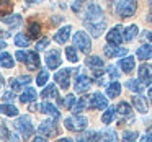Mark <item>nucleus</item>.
Returning a JSON list of instances; mask_svg holds the SVG:
<instances>
[{
    "mask_svg": "<svg viewBox=\"0 0 152 142\" xmlns=\"http://www.w3.org/2000/svg\"><path fill=\"white\" fill-rule=\"evenodd\" d=\"M137 8V0H119L116 4V15L121 18H129L136 13Z\"/></svg>",
    "mask_w": 152,
    "mask_h": 142,
    "instance_id": "nucleus-1",
    "label": "nucleus"
},
{
    "mask_svg": "<svg viewBox=\"0 0 152 142\" xmlns=\"http://www.w3.org/2000/svg\"><path fill=\"white\" fill-rule=\"evenodd\" d=\"M72 43H74V46L79 51H82L83 54H88L90 51H92V39H90V36L85 31H77L72 38Z\"/></svg>",
    "mask_w": 152,
    "mask_h": 142,
    "instance_id": "nucleus-2",
    "label": "nucleus"
},
{
    "mask_svg": "<svg viewBox=\"0 0 152 142\" xmlns=\"http://www.w3.org/2000/svg\"><path fill=\"white\" fill-rule=\"evenodd\" d=\"M87 122H88V119L85 118V116L82 114H75V116H69V118L64 119V124H66V127L69 129V131H83V129L87 127Z\"/></svg>",
    "mask_w": 152,
    "mask_h": 142,
    "instance_id": "nucleus-3",
    "label": "nucleus"
},
{
    "mask_svg": "<svg viewBox=\"0 0 152 142\" xmlns=\"http://www.w3.org/2000/svg\"><path fill=\"white\" fill-rule=\"evenodd\" d=\"M103 18L105 17H103V12L100 8V5H96V4L87 5L85 15H83V23H93V21H100Z\"/></svg>",
    "mask_w": 152,
    "mask_h": 142,
    "instance_id": "nucleus-4",
    "label": "nucleus"
},
{
    "mask_svg": "<svg viewBox=\"0 0 152 142\" xmlns=\"http://www.w3.org/2000/svg\"><path fill=\"white\" fill-rule=\"evenodd\" d=\"M123 33H124V30H123L121 25H116L115 28H111V30L106 33V41H108V44H113V46H119V44L124 41V36H123Z\"/></svg>",
    "mask_w": 152,
    "mask_h": 142,
    "instance_id": "nucleus-5",
    "label": "nucleus"
},
{
    "mask_svg": "<svg viewBox=\"0 0 152 142\" xmlns=\"http://www.w3.org/2000/svg\"><path fill=\"white\" fill-rule=\"evenodd\" d=\"M72 72H74L72 69H62V70H59V72H56L54 80H56V83L61 88L67 90L70 87V75H72Z\"/></svg>",
    "mask_w": 152,
    "mask_h": 142,
    "instance_id": "nucleus-6",
    "label": "nucleus"
},
{
    "mask_svg": "<svg viewBox=\"0 0 152 142\" xmlns=\"http://www.w3.org/2000/svg\"><path fill=\"white\" fill-rule=\"evenodd\" d=\"M17 129L21 132V135L25 139L31 137V134H33V124H31L30 118L28 116H20L17 121Z\"/></svg>",
    "mask_w": 152,
    "mask_h": 142,
    "instance_id": "nucleus-7",
    "label": "nucleus"
},
{
    "mask_svg": "<svg viewBox=\"0 0 152 142\" xmlns=\"http://www.w3.org/2000/svg\"><path fill=\"white\" fill-rule=\"evenodd\" d=\"M44 60H46V66L49 67V69H57V67L61 66V62H62V59H61V54H59V51H57V49L48 51Z\"/></svg>",
    "mask_w": 152,
    "mask_h": 142,
    "instance_id": "nucleus-8",
    "label": "nucleus"
},
{
    "mask_svg": "<svg viewBox=\"0 0 152 142\" xmlns=\"http://www.w3.org/2000/svg\"><path fill=\"white\" fill-rule=\"evenodd\" d=\"M38 132H39L41 135H48V137H51V135H57V127H56V124L53 122V119H48V121H43L39 124Z\"/></svg>",
    "mask_w": 152,
    "mask_h": 142,
    "instance_id": "nucleus-9",
    "label": "nucleus"
},
{
    "mask_svg": "<svg viewBox=\"0 0 152 142\" xmlns=\"http://www.w3.org/2000/svg\"><path fill=\"white\" fill-rule=\"evenodd\" d=\"M90 106L93 109H106L108 108V100L105 98V95L96 92L90 96Z\"/></svg>",
    "mask_w": 152,
    "mask_h": 142,
    "instance_id": "nucleus-10",
    "label": "nucleus"
},
{
    "mask_svg": "<svg viewBox=\"0 0 152 142\" xmlns=\"http://www.w3.org/2000/svg\"><path fill=\"white\" fill-rule=\"evenodd\" d=\"M85 26H87V30L92 33V36H95V38H98V36H102V33L105 31V28H106V20L103 18V20H100V21H93V23H85Z\"/></svg>",
    "mask_w": 152,
    "mask_h": 142,
    "instance_id": "nucleus-11",
    "label": "nucleus"
},
{
    "mask_svg": "<svg viewBox=\"0 0 152 142\" xmlns=\"http://www.w3.org/2000/svg\"><path fill=\"white\" fill-rule=\"evenodd\" d=\"M103 52H105L106 57H123L128 54V49L126 47H118V46H113V44H106L103 47Z\"/></svg>",
    "mask_w": 152,
    "mask_h": 142,
    "instance_id": "nucleus-12",
    "label": "nucleus"
},
{
    "mask_svg": "<svg viewBox=\"0 0 152 142\" xmlns=\"http://www.w3.org/2000/svg\"><path fill=\"white\" fill-rule=\"evenodd\" d=\"M92 87V79L87 75H77L75 79V92L77 93H85Z\"/></svg>",
    "mask_w": 152,
    "mask_h": 142,
    "instance_id": "nucleus-13",
    "label": "nucleus"
},
{
    "mask_svg": "<svg viewBox=\"0 0 152 142\" xmlns=\"http://www.w3.org/2000/svg\"><path fill=\"white\" fill-rule=\"evenodd\" d=\"M70 31H72L70 25H66V26H62L56 34H54V41H56V43H59V44H66L67 39L70 38Z\"/></svg>",
    "mask_w": 152,
    "mask_h": 142,
    "instance_id": "nucleus-14",
    "label": "nucleus"
},
{
    "mask_svg": "<svg viewBox=\"0 0 152 142\" xmlns=\"http://www.w3.org/2000/svg\"><path fill=\"white\" fill-rule=\"evenodd\" d=\"M139 79L142 82H145V85H151V79H152V66L151 64H142L139 67Z\"/></svg>",
    "mask_w": 152,
    "mask_h": 142,
    "instance_id": "nucleus-15",
    "label": "nucleus"
},
{
    "mask_svg": "<svg viewBox=\"0 0 152 142\" xmlns=\"http://www.w3.org/2000/svg\"><path fill=\"white\" fill-rule=\"evenodd\" d=\"M132 105H134V108L137 109L139 113H147V109H149V106H147V98L145 96H142V95H134L132 96Z\"/></svg>",
    "mask_w": 152,
    "mask_h": 142,
    "instance_id": "nucleus-16",
    "label": "nucleus"
},
{
    "mask_svg": "<svg viewBox=\"0 0 152 142\" xmlns=\"http://www.w3.org/2000/svg\"><path fill=\"white\" fill-rule=\"evenodd\" d=\"M30 82H31L30 75H21V77H18V79H12L10 80V87H12L13 92H17V90H21L25 85H28Z\"/></svg>",
    "mask_w": 152,
    "mask_h": 142,
    "instance_id": "nucleus-17",
    "label": "nucleus"
},
{
    "mask_svg": "<svg viewBox=\"0 0 152 142\" xmlns=\"http://www.w3.org/2000/svg\"><path fill=\"white\" fill-rule=\"evenodd\" d=\"M38 109H39V113H46V114H49L53 119L59 118V111H57V108L54 105H51V103H41V105L38 106Z\"/></svg>",
    "mask_w": 152,
    "mask_h": 142,
    "instance_id": "nucleus-18",
    "label": "nucleus"
},
{
    "mask_svg": "<svg viewBox=\"0 0 152 142\" xmlns=\"http://www.w3.org/2000/svg\"><path fill=\"white\" fill-rule=\"evenodd\" d=\"M126 87H128L131 92H134V93H141V92H144V88L147 85H145V82H142L141 79H131V80H128L126 82Z\"/></svg>",
    "mask_w": 152,
    "mask_h": 142,
    "instance_id": "nucleus-19",
    "label": "nucleus"
},
{
    "mask_svg": "<svg viewBox=\"0 0 152 142\" xmlns=\"http://www.w3.org/2000/svg\"><path fill=\"white\" fill-rule=\"evenodd\" d=\"M119 67H121V70L123 72H132L134 70V67H136V59L132 56H128V57H124V59H121L119 60Z\"/></svg>",
    "mask_w": 152,
    "mask_h": 142,
    "instance_id": "nucleus-20",
    "label": "nucleus"
},
{
    "mask_svg": "<svg viewBox=\"0 0 152 142\" xmlns=\"http://www.w3.org/2000/svg\"><path fill=\"white\" fill-rule=\"evenodd\" d=\"M136 56H137V59H141V60L152 59V44H142V46L137 49Z\"/></svg>",
    "mask_w": 152,
    "mask_h": 142,
    "instance_id": "nucleus-21",
    "label": "nucleus"
},
{
    "mask_svg": "<svg viewBox=\"0 0 152 142\" xmlns=\"http://www.w3.org/2000/svg\"><path fill=\"white\" fill-rule=\"evenodd\" d=\"M36 98H38L36 90L31 88V87H26V90H25L20 96V101L21 103H33V101H36Z\"/></svg>",
    "mask_w": 152,
    "mask_h": 142,
    "instance_id": "nucleus-22",
    "label": "nucleus"
},
{
    "mask_svg": "<svg viewBox=\"0 0 152 142\" xmlns=\"http://www.w3.org/2000/svg\"><path fill=\"white\" fill-rule=\"evenodd\" d=\"M119 93H121V83L119 82H111L106 87V95H108V98H118Z\"/></svg>",
    "mask_w": 152,
    "mask_h": 142,
    "instance_id": "nucleus-23",
    "label": "nucleus"
},
{
    "mask_svg": "<svg viewBox=\"0 0 152 142\" xmlns=\"http://www.w3.org/2000/svg\"><path fill=\"white\" fill-rule=\"evenodd\" d=\"M100 139V134L95 131H87L83 132L82 135H79L77 137V142H96Z\"/></svg>",
    "mask_w": 152,
    "mask_h": 142,
    "instance_id": "nucleus-24",
    "label": "nucleus"
},
{
    "mask_svg": "<svg viewBox=\"0 0 152 142\" xmlns=\"http://www.w3.org/2000/svg\"><path fill=\"white\" fill-rule=\"evenodd\" d=\"M25 62L28 64V69H39V57H38L36 52H28L26 54V60Z\"/></svg>",
    "mask_w": 152,
    "mask_h": 142,
    "instance_id": "nucleus-25",
    "label": "nucleus"
},
{
    "mask_svg": "<svg viewBox=\"0 0 152 142\" xmlns=\"http://www.w3.org/2000/svg\"><path fill=\"white\" fill-rule=\"evenodd\" d=\"M41 98H59L57 87L56 85H48L46 88L41 92Z\"/></svg>",
    "mask_w": 152,
    "mask_h": 142,
    "instance_id": "nucleus-26",
    "label": "nucleus"
},
{
    "mask_svg": "<svg viewBox=\"0 0 152 142\" xmlns=\"http://www.w3.org/2000/svg\"><path fill=\"white\" fill-rule=\"evenodd\" d=\"M137 31H139V28L136 26V25H131V26L126 28L124 33H123V36H124V41H126V43H131V41L134 39L136 36H137Z\"/></svg>",
    "mask_w": 152,
    "mask_h": 142,
    "instance_id": "nucleus-27",
    "label": "nucleus"
},
{
    "mask_svg": "<svg viewBox=\"0 0 152 142\" xmlns=\"http://www.w3.org/2000/svg\"><path fill=\"white\" fill-rule=\"evenodd\" d=\"M88 105H90V100L87 98V96H83V98H79V101H77L75 105H74V108H72L74 114H80V113H82Z\"/></svg>",
    "mask_w": 152,
    "mask_h": 142,
    "instance_id": "nucleus-28",
    "label": "nucleus"
},
{
    "mask_svg": "<svg viewBox=\"0 0 152 142\" xmlns=\"http://www.w3.org/2000/svg\"><path fill=\"white\" fill-rule=\"evenodd\" d=\"M0 66L5 67V69H12V67L15 66L13 57H12L10 54H7V52H2L0 54Z\"/></svg>",
    "mask_w": 152,
    "mask_h": 142,
    "instance_id": "nucleus-29",
    "label": "nucleus"
},
{
    "mask_svg": "<svg viewBox=\"0 0 152 142\" xmlns=\"http://www.w3.org/2000/svg\"><path fill=\"white\" fill-rule=\"evenodd\" d=\"M2 21H4L5 25H8V26H20L21 25V17L20 15H8V17L2 18Z\"/></svg>",
    "mask_w": 152,
    "mask_h": 142,
    "instance_id": "nucleus-30",
    "label": "nucleus"
},
{
    "mask_svg": "<svg viewBox=\"0 0 152 142\" xmlns=\"http://www.w3.org/2000/svg\"><path fill=\"white\" fill-rule=\"evenodd\" d=\"M87 66L92 67V69H102V67L105 66V62H103V59H100L98 56H90L88 59H87Z\"/></svg>",
    "mask_w": 152,
    "mask_h": 142,
    "instance_id": "nucleus-31",
    "label": "nucleus"
},
{
    "mask_svg": "<svg viewBox=\"0 0 152 142\" xmlns=\"http://www.w3.org/2000/svg\"><path fill=\"white\" fill-rule=\"evenodd\" d=\"M0 113L5 116H18V108L13 105H0Z\"/></svg>",
    "mask_w": 152,
    "mask_h": 142,
    "instance_id": "nucleus-32",
    "label": "nucleus"
},
{
    "mask_svg": "<svg viewBox=\"0 0 152 142\" xmlns=\"http://www.w3.org/2000/svg\"><path fill=\"white\" fill-rule=\"evenodd\" d=\"M115 114H116V108H113V106H110V108H106V111L103 113L102 116V121L105 122V124H110V122L115 119Z\"/></svg>",
    "mask_w": 152,
    "mask_h": 142,
    "instance_id": "nucleus-33",
    "label": "nucleus"
},
{
    "mask_svg": "<svg viewBox=\"0 0 152 142\" xmlns=\"http://www.w3.org/2000/svg\"><path fill=\"white\" fill-rule=\"evenodd\" d=\"M116 109H118V113H119L121 116H126V118H131V111H132V109H131V106H129L126 101H121V103L118 105V108H116Z\"/></svg>",
    "mask_w": 152,
    "mask_h": 142,
    "instance_id": "nucleus-34",
    "label": "nucleus"
},
{
    "mask_svg": "<svg viewBox=\"0 0 152 142\" xmlns=\"http://www.w3.org/2000/svg\"><path fill=\"white\" fill-rule=\"evenodd\" d=\"M77 47L75 46H67L66 47V57L70 60V62H77L79 60V56H77Z\"/></svg>",
    "mask_w": 152,
    "mask_h": 142,
    "instance_id": "nucleus-35",
    "label": "nucleus"
},
{
    "mask_svg": "<svg viewBox=\"0 0 152 142\" xmlns=\"http://www.w3.org/2000/svg\"><path fill=\"white\" fill-rule=\"evenodd\" d=\"M15 46L26 47V46H30V39H28L23 33H18L17 36H15Z\"/></svg>",
    "mask_w": 152,
    "mask_h": 142,
    "instance_id": "nucleus-36",
    "label": "nucleus"
},
{
    "mask_svg": "<svg viewBox=\"0 0 152 142\" xmlns=\"http://www.w3.org/2000/svg\"><path fill=\"white\" fill-rule=\"evenodd\" d=\"M28 31H30V38H39V34H41V25L34 21V23L30 25Z\"/></svg>",
    "mask_w": 152,
    "mask_h": 142,
    "instance_id": "nucleus-37",
    "label": "nucleus"
},
{
    "mask_svg": "<svg viewBox=\"0 0 152 142\" xmlns=\"http://www.w3.org/2000/svg\"><path fill=\"white\" fill-rule=\"evenodd\" d=\"M10 135H12V134L8 132L7 126H5L4 122H0V142H7Z\"/></svg>",
    "mask_w": 152,
    "mask_h": 142,
    "instance_id": "nucleus-38",
    "label": "nucleus"
},
{
    "mask_svg": "<svg viewBox=\"0 0 152 142\" xmlns=\"http://www.w3.org/2000/svg\"><path fill=\"white\" fill-rule=\"evenodd\" d=\"M48 79H49V72H46V70H41V72H39V75H38V79H36L38 85H39V87L46 85Z\"/></svg>",
    "mask_w": 152,
    "mask_h": 142,
    "instance_id": "nucleus-39",
    "label": "nucleus"
},
{
    "mask_svg": "<svg viewBox=\"0 0 152 142\" xmlns=\"http://www.w3.org/2000/svg\"><path fill=\"white\" fill-rule=\"evenodd\" d=\"M103 142H118L116 132L115 131H106L105 135H103Z\"/></svg>",
    "mask_w": 152,
    "mask_h": 142,
    "instance_id": "nucleus-40",
    "label": "nucleus"
},
{
    "mask_svg": "<svg viewBox=\"0 0 152 142\" xmlns=\"http://www.w3.org/2000/svg\"><path fill=\"white\" fill-rule=\"evenodd\" d=\"M62 105L66 106L67 109H72V108H74V105H75V96H74V95H67V96H66V100L62 101Z\"/></svg>",
    "mask_w": 152,
    "mask_h": 142,
    "instance_id": "nucleus-41",
    "label": "nucleus"
},
{
    "mask_svg": "<svg viewBox=\"0 0 152 142\" xmlns=\"http://www.w3.org/2000/svg\"><path fill=\"white\" fill-rule=\"evenodd\" d=\"M136 139H137V134L132 131H126L123 135V142H136Z\"/></svg>",
    "mask_w": 152,
    "mask_h": 142,
    "instance_id": "nucleus-42",
    "label": "nucleus"
},
{
    "mask_svg": "<svg viewBox=\"0 0 152 142\" xmlns=\"http://www.w3.org/2000/svg\"><path fill=\"white\" fill-rule=\"evenodd\" d=\"M48 44H49V39H48V38H43L41 41H38L34 47H36V51H43V49H46Z\"/></svg>",
    "mask_w": 152,
    "mask_h": 142,
    "instance_id": "nucleus-43",
    "label": "nucleus"
},
{
    "mask_svg": "<svg viewBox=\"0 0 152 142\" xmlns=\"http://www.w3.org/2000/svg\"><path fill=\"white\" fill-rule=\"evenodd\" d=\"M108 75L111 77L113 80H116L119 77V72H118V69H116L115 66H108Z\"/></svg>",
    "mask_w": 152,
    "mask_h": 142,
    "instance_id": "nucleus-44",
    "label": "nucleus"
},
{
    "mask_svg": "<svg viewBox=\"0 0 152 142\" xmlns=\"http://www.w3.org/2000/svg\"><path fill=\"white\" fill-rule=\"evenodd\" d=\"M141 142H152V127H149L145 131V134L141 137Z\"/></svg>",
    "mask_w": 152,
    "mask_h": 142,
    "instance_id": "nucleus-45",
    "label": "nucleus"
},
{
    "mask_svg": "<svg viewBox=\"0 0 152 142\" xmlns=\"http://www.w3.org/2000/svg\"><path fill=\"white\" fill-rule=\"evenodd\" d=\"M4 100L5 101H8V103H12L15 100V92L13 90H12V92H5L4 93Z\"/></svg>",
    "mask_w": 152,
    "mask_h": 142,
    "instance_id": "nucleus-46",
    "label": "nucleus"
},
{
    "mask_svg": "<svg viewBox=\"0 0 152 142\" xmlns=\"http://www.w3.org/2000/svg\"><path fill=\"white\" fill-rule=\"evenodd\" d=\"M85 2V0H77V2H74V5H72V10L74 12H80L82 10V4Z\"/></svg>",
    "mask_w": 152,
    "mask_h": 142,
    "instance_id": "nucleus-47",
    "label": "nucleus"
},
{
    "mask_svg": "<svg viewBox=\"0 0 152 142\" xmlns=\"http://www.w3.org/2000/svg\"><path fill=\"white\" fill-rule=\"evenodd\" d=\"M26 54H28V52H23V51H17L15 57H17L18 60H21V62H25V60H26Z\"/></svg>",
    "mask_w": 152,
    "mask_h": 142,
    "instance_id": "nucleus-48",
    "label": "nucleus"
},
{
    "mask_svg": "<svg viewBox=\"0 0 152 142\" xmlns=\"http://www.w3.org/2000/svg\"><path fill=\"white\" fill-rule=\"evenodd\" d=\"M33 142H48V139L44 137V135L38 134V137H34V139H33Z\"/></svg>",
    "mask_w": 152,
    "mask_h": 142,
    "instance_id": "nucleus-49",
    "label": "nucleus"
},
{
    "mask_svg": "<svg viewBox=\"0 0 152 142\" xmlns=\"http://www.w3.org/2000/svg\"><path fill=\"white\" fill-rule=\"evenodd\" d=\"M10 141H12V142H20V137H18L17 132H13V134L10 135Z\"/></svg>",
    "mask_w": 152,
    "mask_h": 142,
    "instance_id": "nucleus-50",
    "label": "nucleus"
},
{
    "mask_svg": "<svg viewBox=\"0 0 152 142\" xmlns=\"http://www.w3.org/2000/svg\"><path fill=\"white\" fill-rule=\"evenodd\" d=\"M144 38L149 41H152V31H144Z\"/></svg>",
    "mask_w": 152,
    "mask_h": 142,
    "instance_id": "nucleus-51",
    "label": "nucleus"
},
{
    "mask_svg": "<svg viewBox=\"0 0 152 142\" xmlns=\"http://www.w3.org/2000/svg\"><path fill=\"white\" fill-rule=\"evenodd\" d=\"M10 5V0H0V7H8Z\"/></svg>",
    "mask_w": 152,
    "mask_h": 142,
    "instance_id": "nucleus-52",
    "label": "nucleus"
},
{
    "mask_svg": "<svg viewBox=\"0 0 152 142\" xmlns=\"http://www.w3.org/2000/svg\"><path fill=\"white\" fill-rule=\"evenodd\" d=\"M5 47H7V43H5L4 39H0V51H2V49H5Z\"/></svg>",
    "mask_w": 152,
    "mask_h": 142,
    "instance_id": "nucleus-53",
    "label": "nucleus"
},
{
    "mask_svg": "<svg viewBox=\"0 0 152 142\" xmlns=\"http://www.w3.org/2000/svg\"><path fill=\"white\" fill-rule=\"evenodd\" d=\"M59 21H61V18H59V17H54V18H51V23H54V25H56V23H59Z\"/></svg>",
    "mask_w": 152,
    "mask_h": 142,
    "instance_id": "nucleus-54",
    "label": "nucleus"
},
{
    "mask_svg": "<svg viewBox=\"0 0 152 142\" xmlns=\"http://www.w3.org/2000/svg\"><path fill=\"white\" fill-rule=\"evenodd\" d=\"M147 21L152 23V0H151V13H149V17H147Z\"/></svg>",
    "mask_w": 152,
    "mask_h": 142,
    "instance_id": "nucleus-55",
    "label": "nucleus"
},
{
    "mask_svg": "<svg viewBox=\"0 0 152 142\" xmlns=\"http://www.w3.org/2000/svg\"><path fill=\"white\" fill-rule=\"evenodd\" d=\"M28 4H41V2H44V0H26Z\"/></svg>",
    "mask_w": 152,
    "mask_h": 142,
    "instance_id": "nucleus-56",
    "label": "nucleus"
},
{
    "mask_svg": "<svg viewBox=\"0 0 152 142\" xmlns=\"http://www.w3.org/2000/svg\"><path fill=\"white\" fill-rule=\"evenodd\" d=\"M57 142H72V139H59V141H57Z\"/></svg>",
    "mask_w": 152,
    "mask_h": 142,
    "instance_id": "nucleus-57",
    "label": "nucleus"
},
{
    "mask_svg": "<svg viewBox=\"0 0 152 142\" xmlns=\"http://www.w3.org/2000/svg\"><path fill=\"white\" fill-rule=\"evenodd\" d=\"M4 83H5V80H4V77L0 75V88H2V87H4Z\"/></svg>",
    "mask_w": 152,
    "mask_h": 142,
    "instance_id": "nucleus-58",
    "label": "nucleus"
},
{
    "mask_svg": "<svg viewBox=\"0 0 152 142\" xmlns=\"http://www.w3.org/2000/svg\"><path fill=\"white\" fill-rule=\"evenodd\" d=\"M147 95H149V98L152 100V85H151V88H149V93H147Z\"/></svg>",
    "mask_w": 152,
    "mask_h": 142,
    "instance_id": "nucleus-59",
    "label": "nucleus"
},
{
    "mask_svg": "<svg viewBox=\"0 0 152 142\" xmlns=\"http://www.w3.org/2000/svg\"><path fill=\"white\" fill-rule=\"evenodd\" d=\"M108 2H113V0H108Z\"/></svg>",
    "mask_w": 152,
    "mask_h": 142,
    "instance_id": "nucleus-60",
    "label": "nucleus"
}]
</instances>
